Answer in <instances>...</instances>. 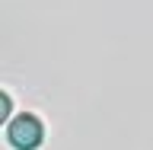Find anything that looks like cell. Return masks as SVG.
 <instances>
[{"label": "cell", "mask_w": 153, "mask_h": 150, "mask_svg": "<svg viewBox=\"0 0 153 150\" xmlns=\"http://www.w3.org/2000/svg\"><path fill=\"white\" fill-rule=\"evenodd\" d=\"M0 99H3V115H0V118H10V112H13V99H10V93H3Z\"/></svg>", "instance_id": "cell-2"}, {"label": "cell", "mask_w": 153, "mask_h": 150, "mask_svg": "<svg viewBox=\"0 0 153 150\" xmlns=\"http://www.w3.org/2000/svg\"><path fill=\"white\" fill-rule=\"evenodd\" d=\"M7 141L13 150H38L42 141H45V125L42 118L32 112H22L16 118H10L7 125Z\"/></svg>", "instance_id": "cell-1"}]
</instances>
